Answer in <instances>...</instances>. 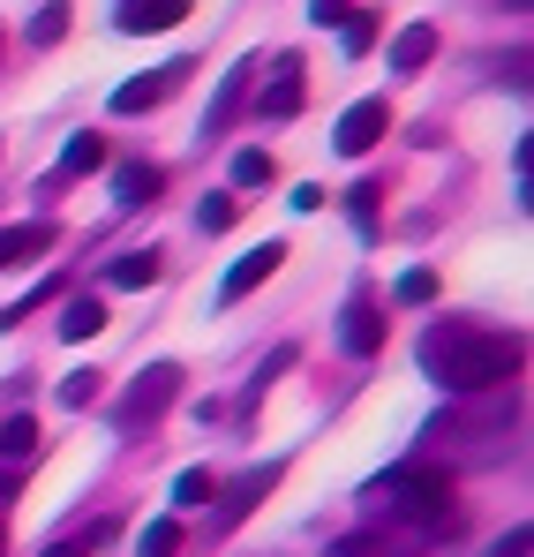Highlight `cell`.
<instances>
[{
    "label": "cell",
    "mask_w": 534,
    "mask_h": 557,
    "mask_svg": "<svg viewBox=\"0 0 534 557\" xmlns=\"http://www.w3.org/2000/svg\"><path fill=\"white\" fill-rule=\"evenodd\" d=\"M414 355H422V370L437 376L451 399L505 392V376L520 370V339H512V332H482V324H467V317H437Z\"/></svg>",
    "instance_id": "obj_1"
},
{
    "label": "cell",
    "mask_w": 534,
    "mask_h": 557,
    "mask_svg": "<svg viewBox=\"0 0 534 557\" xmlns=\"http://www.w3.org/2000/svg\"><path fill=\"white\" fill-rule=\"evenodd\" d=\"M369 497L392 512V520H407V528H422V535H437V528H451V474L430 460H399L384 467L376 482H369Z\"/></svg>",
    "instance_id": "obj_2"
},
{
    "label": "cell",
    "mask_w": 534,
    "mask_h": 557,
    "mask_svg": "<svg viewBox=\"0 0 534 557\" xmlns=\"http://www.w3.org/2000/svg\"><path fill=\"white\" fill-rule=\"evenodd\" d=\"M174 399H181V370H174V362H151V370H144L136 384H128V392H121L113 422H121V430H151V422H159Z\"/></svg>",
    "instance_id": "obj_3"
},
{
    "label": "cell",
    "mask_w": 534,
    "mask_h": 557,
    "mask_svg": "<svg viewBox=\"0 0 534 557\" xmlns=\"http://www.w3.org/2000/svg\"><path fill=\"white\" fill-rule=\"evenodd\" d=\"M384 136H392V106H384V98H361V106H347V113H339V128H332V144H339L347 159L376 151Z\"/></svg>",
    "instance_id": "obj_4"
},
{
    "label": "cell",
    "mask_w": 534,
    "mask_h": 557,
    "mask_svg": "<svg viewBox=\"0 0 534 557\" xmlns=\"http://www.w3.org/2000/svg\"><path fill=\"white\" fill-rule=\"evenodd\" d=\"M339 347H347L355 362H369V355L384 347V309H376L369 294H355V301L339 309Z\"/></svg>",
    "instance_id": "obj_5"
},
{
    "label": "cell",
    "mask_w": 534,
    "mask_h": 557,
    "mask_svg": "<svg viewBox=\"0 0 534 557\" xmlns=\"http://www.w3.org/2000/svg\"><path fill=\"white\" fill-rule=\"evenodd\" d=\"M257 113H271V121H294L301 113V53H278L271 61V84L257 91Z\"/></svg>",
    "instance_id": "obj_6"
},
{
    "label": "cell",
    "mask_w": 534,
    "mask_h": 557,
    "mask_svg": "<svg viewBox=\"0 0 534 557\" xmlns=\"http://www.w3.org/2000/svg\"><path fill=\"white\" fill-rule=\"evenodd\" d=\"M278 264H286V242H264V249H249V257H241V264L226 272L219 301H241V294H257V286H264V278L278 272Z\"/></svg>",
    "instance_id": "obj_7"
},
{
    "label": "cell",
    "mask_w": 534,
    "mask_h": 557,
    "mask_svg": "<svg viewBox=\"0 0 534 557\" xmlns=\"http://www.w3.org/2000/svg\"><path fill=\"white\" fill-rule=\"evenodd\" d=\"M181 76H188V61H174V69H151V76H136V84H121V91H113V113H151L166 91H181Z\"/></svg>",
    "instance_id": "obj_8"
},
{
    "label": "cell",
    "mask_w": 534,
    "mask_h": 557,
    "mask_svg": "<svg viewBox=\"0 0 534 557\" xmlns=\"http://www.w3.org/2000/svg\"><path fill=\"white\" fill-rule=\"evenodd\" d=\"M46 249H53V226H46V219L0 226V272H15V264H30V257H46Z\"/></svg>",
    "instance_id": "obj_9"
},
{
    "label": "cell",
    "mask_w": 534,
    "mask_h": 557,
    "mask_svg": "<svg viewBox=\"0 0 534 557\" xmlns=\"http://www.w3.org/2000/svg\"><path fill=\"white\" fill-rule=\"evenodd\" d=\"M181 15H188V0H128V8H121V30H128V38H144V30H174Z\"/></svg>",
    "instance_id": "obj_10"
},
{
    "label": "cell",
    "mask_w": 534,
    "mask_h": 557,
    "mask_svg": "<svg viewBox=\"0 0 534 557\" xmlns=\"http://www.w3.org/2000/svg\"><path fill=\"white\" fill-rule=\"evenodd\" d=\"M430 53H437V30H430V23H407V30L392 38V69H399V76H422Z\"/></svg>",
    "instance_id": "obj_11"
},
{
    "label": "cell",
    "mask_w": 534,
    "mask_h": 557,
    "mask_svg": "<svg viewBox=\"0 0 534 557\" xmlns=\"http://www.w3.org/2000/svg\"><path fill=\"white\" fill-rule=\"evenodd\" d=\"M159 196V166H144V159H128V166H113V203L121 211H136V203H151Z\"/></svg>",
    "instance_id": "obj_12"
},
{
    "label": "cell",
    "mask_w": 534,
    "mask_h": 557,
    "mask_svg": "<svg viewBox=\"0 0 534 557\" xmlns=\"http://www.w3.org/2000/svg\"><path fill=\"white\" fill-rule=\"evenodd\" d=\"M151 278H159V249H128V257H113V264H105V286H121V294L151 286Z\"/></svg>",
    "instance_id": "obj_13"
},
{
    "label": "cell",
    "mask_w": 534,
    "mask_h": 557,
    "mask_svg": "<svg viewBox=\"0 0 534 557\" xmlns=\"http://www.w3.org/2000/svg\"><path fill=\"white\" fill-rule=\"evenodd\" d=\"M249 76H257V61H241L226 84H219V98H211V113H203V136H219L226 121H234V106H241V91H249Z\"/></svg>",
    "instance_id": "obj_14"
},
{
    "label": "cell",
    "mask_w": 534,
    "mask_h": 557,
    "mask_svg": "<svg viewBox=\"0 0 534 557\" xmlns=\"http://www.w3.org/2000/svg\"><path fill=\"white\" fill-rule=\"evenodd\" d=\"M98 332H105V309H98L90 294H76V301H69V317H61V339H76V347H84V339H98Z\"/></svg>",
    "instance_id": "obj_15"
},
{
    "label": "cell",
    "mask_w": 534,
    "mask_h": 557,
    "mask_svg": "<svg viewBox=\"0 0 534 557\" xmlns=\"http://www.w3.org/2000/svg\"><path fill=\"white\" fill-rule=\"evenodd\" d=\"M271 482H278V467H249V474H241V482L226 490V520H241V512H249V505L264 497Z\"/></svg>",
    "instance_id": "obj_16"
},
{
    "label": "cell",
    "mask_w": 534,
    "mask_h": 557,
    "mask_svg": "<svg viewBox=\"0 0 534 557\" xmlns=\"http://www.w3.org/2000/svg\"><path fill=\"white\" fill-rule=\"evenodd\" d=\"M30 453H38V422L30 414H8L0 422V460H30Z\"/></svg>",
    "instance_id": "obj_17"
},
{
    "label": "cell",
    "mask_w": 534,
    "mask_h": 557,
    "mask_svg": "<svg viewBox=\"0 0 534 557\" xmlns=\"http://www.w3.org/2000/svg\"><path fill=\"white\" fill-rule=\"evenodd\" d=\"M211 497H219V474H211V467H188V474L174 482V505H181V512H196V505H211Z\"/></svg>",
    "instance_id": "obj_18"
},
{
    "label": "cell",
    "mask_w": 534,
    "mask_h": 557,
    "mask_svg": "<svg viewBox=\"0 0 534 557\" xmlns=\"http://www.w3.org/2000/svg\"><path fill=\"white\" fill-rule=\"evenodd\" d=\"M90 166H105V144H98V136H69V151H61V174H90Z\"/></svg>",
    "instance_id": "obj_19"
},
{
    "label": "cell",
    "mask_w": 534,
    "mask_h": 557,
    "mask_svg": "<svg viewBox=\"0 0 534 557\" xmlns=\"http://www.w3.org/2000/svg\"><path fill=\"white\" fill-rule=\"evenodd\" d=\"M339 38H347V53H369V46H376V8H347Z\"/></svg>",
    "instance_id": "obj_20"
},
{
    "label": "cell",
    "mask_w": 534,
    "mask_h": 557,
    "mask_svg": "<svg viewBox=\"0 0 534 557\" xmlns=\"http://www.w3.org/2000/svg\"><path fill=\"white\" fill-rule=\"evenodd\" d=\"M278 166H271V151H234V188H264Z\"/></svg>",
    "instance_id": "obj_21"
},
{
    "label": "cell",
    "mask_w": 534,
    "mask_h": 557,
    "mask_svg": "<svg viewBox=\"0 0 534 557\" xmlns=\"http://www.w3.org/2000/svg\"><path fill=\"white\" fill-rule=\"evenodd\" d=\"M174 550H181V520H151L144 543H136V557H174Z\"/></svg>",
    "instance_id": "obj_22"
},
{
    "label": "cell",
    "mask_w": 534,
    "mask_h": 557,
    "mask_svg": "<svg viewBox=\"0 0 534 557\" xmlns=\"http://www.w3.org/2000/svg\"><path fill=\"white\" fill-rule=\"evenodd\" d=\"M69 38V8H38V23H30V46H61Z\"/></svg>",
    "instance_id": "obj_23"
},
{
    "label": "cell",
    "mask_w": 534,
    "mask_h": 557,
    "mask_svg": "<svg viewBox=\"0 0 534 557\" xmlns=\"http://www.w3.org/2000/svg\"><path fill=\"white\" fill-rule=\"evenodd\" d=\"M376 196H384V188H376V182L347 188V211H355V226H361V234H376Z\"/></svg>",
    "instance_id": "obj_24"
},
{
    "label": "cell",
    "mask_w": 534,
    "mask_h": 557,
    "mask_svg": "<svg viewBox=\"0 0 534 557\" xmlns=\"http://www.w3.org/2000/svg\"><path fill=\"white\" fill-rule=\"evenodd\" d=\"M399 301H414V309H422V301H437V272H430V264H414V272L399 278Z\"/></svg>",
    "instance_id": "obj_25"
},
{
    "label": "cell",
    "mask_w": 534,
    "mask_h": 557,
    "mask_svg": "<svg viewBox=\"0 0 534 557\" xmlns=\"http://www.w3.org/2000/svg\"><path fill=\"white\" fill-rule=\"evenodd\" d=\"M90 399H98V370H76L69 384H61V407H76V414H84Z\"/></svg>",
    "instance_id": "obj_26"
},
{
    "label": "cell",
    "mask_w": 534,
    "mask_h": 557,
    "mask_svg": "<svg viewBox=\"0 0 534 557\" xmlns=\"http://www.w3.org/2000/svg\"><path fill=\"white\" fill-rule=\"evenodd\" d=\"M332 557H399L384 535H347V543H332Z\"/></svg>",
    "instance_id": "obj_27"
},
{
    "label": "cell",
    "mask_w": 534,
    "mask_h": 557,
    "mask_svg": "<svg viewBox=\"0 0 534 557\" xmlns=\"http://www.w3.org/2000/svg\"><path fill=\"white\" fill-rule=\"evenodd\" d=\"M196 226H203V234H226V226H234V196H211V203L196 211Z\"/></svg>",
    "instance_id": "obj_28"
},
{
    "label": "cell",
    "mask_w": 534,
    "mask_h": 557,
    "mask_svg": "<svg viewBox=\"0 0 534 557\" xmlns=\"http://www.w3.org/2000/svg\"><path fill=\"white\" fill-rule=\"evenodd\" d=\"M105 535H113V528L98 520V528H90L84 543H76V535H61V543H53V550H46V557H90V550H98V543H105Z\"/></svg>",
    "instance_id": "obj_29"
},
{
    "label": "cell",
    "mask_w": 534,
    "mask_h": 557,
    "mask_svg": "<svg viewBox=\"0 0 534 557\" xmlns=\"http://www.w3.org/2000/svg\"><path fill=\"white\" fill-rule=\"evenodd\" d=\"M309 23H347V0H309Z\"/></svg>",
    "instance_id": "obj_30"
},
{
    "label": "cell",
    "mask_w": 534,
    "mask_h": 557,
    "mask_svg": "<svg viewBox=\"0 0 534 557\" xmlns=\"http://www.w3.org/2000/svg\"><path fill=\"white\" fill-rule=\"evenodd\" d=\"M497 557H527V528H512V535L497 543Z\"/></svg>",
    "instance_id": "obj_31"
},
{
    "label": "cell",
    "mask_w": 534,
    "mask_h": 557,
    "mask_svg": "<svg viewBox=\"0 0 534 557\" xmlns=\"http://www.w3.org/2000/svg\"><path fill=\"white\" fill-rule=\"evenodd\" d=\"M8 497H15V474H0V505H8Z\"/></svg>",
    "instance_id": "obj_32"
},
{
    "label": "cell",
    "mask_w": 534,
    "mask_h": 557,
    "mask_svg": "<svg viewBox=\"0 0 534 557\" xmlns=\"http://www.w3.org/2000/svg\"><path fill=\"white\" fill-rule=\"evenodd\" d=\"M0 557H8V528H0Z\"/></svg>",
    "instance_id": "obj_33"
}]
</instances>
